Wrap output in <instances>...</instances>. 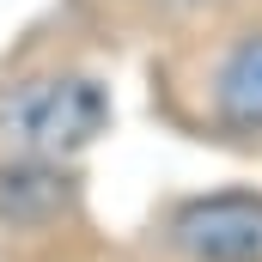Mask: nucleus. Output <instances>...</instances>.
Segmentation results:
<instances>
[{
    "label": "nucleus",
    "mask_w": 262,
    "mask_h": 262,
    "mask_svg": "<svg viewBox=\"0 0 262 262\" xmlns=\"http://www.w3.org/2000/svg\"><path fill=\"white\" fill-rule=\"evenodd\" d=\"M110 92L92 73L43 67L0 85V146L31 159H79L98 134H110Z\"/></svg>",
    "instance_id": "f257e3e1"
},
{
    "label": "nucleus",
    "mask_w": 262,
    "mask_h": 262,
    "mask_svg": "<svg viewBox=\"0 0 262 262\" xmlns=\"http://www.w3.org/2000/svg\"><path fill=\"white\" fill-rule=\"evenodd\" d=\"M79 207V177L67 159L0 152V226L6 232H49Z\"/></svg>",
    "instance_id": "7ed1b4c3"
},
{
    "label": "nucleus",
    "mask_w": 262,
    "mask_h": 262,
    "mask_svg": "<svg viewBox=\"0 0 262 262\" xmlns=\"http://www.w3.org/2000/svg\"><path fill=\"white\" fill-rule=\"evenodd\" d=\"M140 6L159 18H201V12H220L226 0H140Z\"/></svg>",
    "instance_id": "39448f33"
},
{
    "label": "nucleus",
    "mask_w": 262,
    "mask_h": 262,
    "mask_svg": "<svg viewBox=\"0 0 262 262\" xmlns=\"http://www.w3.org/2000/svg\"><path fill=\"white\" fill-rule=\"evenodd\" d=\"M207 110H213V128L238 134V140H256L262 134V25L238 31L207 79Z\"/></svg>",
    "instance_id": "20e7f679"
},
{
    "label": "nucleus",
    "mask_w": 262,
    "mask_h": 262,
    "mask_svg": "<svg viewBox=\"0 0 262 262\" xmlns=\"http://www.w3.org/2000/svg\"><path fill=\"white\" fill-rule=\"evenodd\" d=\"M165 238L183 262H262V195L213 189L171 207Z\"/></svg>",
    "instance_id": "f03ea898"
}]
</instances>
